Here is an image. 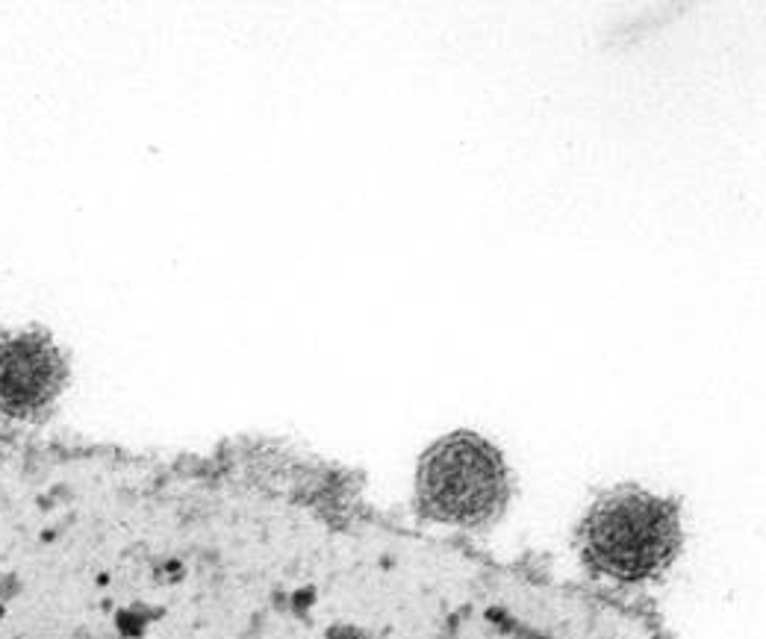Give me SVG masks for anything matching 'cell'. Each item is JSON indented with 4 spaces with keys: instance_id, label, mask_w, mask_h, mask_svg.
Returning a JSON list of instances; mask_svg holds the SVG:
<instances>
[{
    "instance_id": "1",
    "label": "cell",
    "mask_w": 766,
    "mask_h": 639,
    "mask_svg": "<svg viewBox=\"0 0 766 639\" xmlns=\"http://www.w3.org/2000/svg\"><path fill=\"white\" fill-rule=\"evenodd\" d=\"M580 557L589 569L619 583H649L675 563L684 545L675 501L619 486L587 510L578 531Z\"/></svg>"
},
{
    "instance_id": "2",
    "label": "cell",
    "mask_w": 766,
    "mask_h": 639,
    "mask_svg": "<svg viewBox=\"0 0 766 639\" xmlns=\"http://www.w3.org/2000/svg\"><path fill=\"white\" fill-rule=\"evenodd\" d=\"M416 498L430 521L487 528L510 501V471L496 445L460 430L442 436L418 460Z\"/></svg>"
},
{
    "instance_id": "3",
    "label": "cell",
    "mask_w": 766,
    "mask_h": 639,
    "mask_svg": "<svg viewBox=\"0 0 766 639\" xmlns=\"http://www.w3.org/2000/svg\"><path fill=\"white\" fill-rule=\"evenodd\" d=\"M68 380L65 357L47 333H0V412L24 421L44 419Z\"/></svg>"
}]
</instances>
